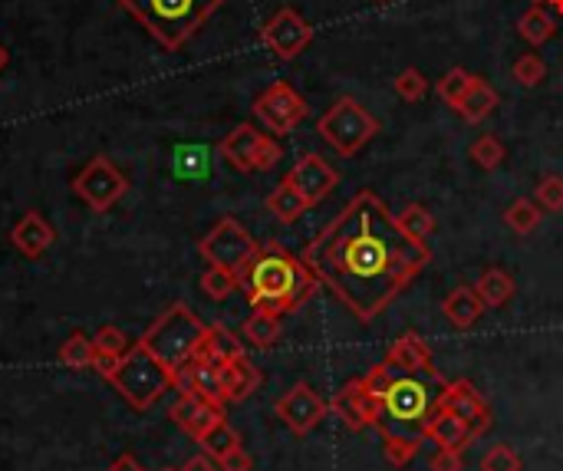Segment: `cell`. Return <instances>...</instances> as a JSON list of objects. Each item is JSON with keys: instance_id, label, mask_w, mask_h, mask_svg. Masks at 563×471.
I'll return each mask as SVG.
<instances>
[{"instance_id": "obj_1", "label": "cell", "mask_w": 563, "mask_h": 471, "mask_svg": "<svg viewBox=\"0 0 563 471\" xmlns=\"http://www.w3.org/2000/svg\"><path fill=\"white\" fill-rule=\"evenodd\" d=\"M303 264L359 323H373L432 264L376 192H359L303 248Z\"/></svg>"}, {"instance_id": "obj_2", "label": "cell", "mask_w": 563, "mask_h": 471, "mask_svg": "<svg viewBox=\"0 0 563 471\" xmlns=\"http://www.w3.org/2000/svg\"><path fill=\"white\" fill-rule=\"evenodd\" d=\"M238 277L251 310L274 313V317L303 307L320 290V280L303 264V257L287 254L280 244H264Z\"/></svg>"}, {"instance_id": "obj_3", "label": "cell", "mask_w": 563, "mask_h": 471, "mask_svg": "<svg viewBox=\"0 0 563 471\" xmlns=\"http://www.w3.org/2000/svg\"><path fill=\"white\" fill-rule=\"evenodd\" d=\"M221 4L224 0H119V7L165 50H182Z\"/></svg>"}, {"instance_id": "obj_4", "label": "cell", "mask_w": 563, "mask_h": 471, "mask_svg": "<svg viewBox=\"0 0 563 471\" xmlns=\"http://www.w3.org/2000/svg\"><path fill=\"white\" fill-rule=\"evenodd\" d=\"M208 323L198 317L195 310H191L188 304H172L165 307L159 317H155L149 323V330L142 333V346L145 350H152L159 360L168 366V369H182L185 363H191V356H195V346L198 340L205 336Z\"/></svg>"}, {"instance_id": "obj_5", "label": "cell", "mask_w": 563, "mask_h": 471, "mask_svg": "<svg viewBox=\"0 0 563 471\" xmlns=\"http://www.w3.org/2000/svg\"><path fill=\"white\" fill-rule=\"evenodd\" d=\"M109 383L135 412H145L175 386V369H168L152 350L135 343L129 346V353H122L119 369L109 376Z\"/></svg>"}, {"instance_id": "obj_6", "label": "cell", "mask_w": 563, "mask_h": 471, "mask_svg": "<svg viewBox=\"0 0 563 471\" xmlns=\"http://www.w3.org/2000/svg\"><path fill=\"white\" fill-rule=\"evenodd\" d=\"M435 402L429 396V386L419 383L415 376H396L382 396V419L376 429H392V432H409V435H425V422H429Z\"/></svg>"}, {"instance_id": "obj_7", "label": "cell", "mask_w": 563, "mask_h": 471, "mask_svg": "<svg viewBox=\"0 0 563 471\" xmlns=\"http://www.w3.org/2000/svg\"><path fill=\"white\" fill-rule=\"evenodd\" d=\"M317 132L326 145H333V149L343 155V159H353L369 139L379 136V122L369 116L353 96H343L320 116Z\"/></svg>"}, {"instance_id": "obj_8", "label": "cell", "mask_w": 563, "mask_h": 471, "mask_svg": "<svg viewBox=\"0 0 563 471\" xmlns=\"http://www.w3.org/2000/svg\"><path fill=\"white\" fill-rule=\"evenodd\" d=\"M261 251V244L251 238V231L241 221L221 218L205 238L198 241V254L205 257L211 267H224V271L241 274L247 264L254 261V254Z\"/></svg>"}, {"instance_id": "obj_9", "label": "cell", "mask_w": 563, "mask_h": 471, "mask_svg": "<svg viewBox=\"0 0 563 471\" xmlns=\"http://www.w3.org/2000/svg\"><path fill=\"white\" fill-rule=\"evenodd\" d=\"M73 192L80 195L89 208L103 215V211H109L122 195L129 192V182H126V175L112 165V159H106V155H93L83 172L73 178Z\"/></svg>"}, {"instance_id": "obj_10", "label": "cell", "mask_w": 563, "mask_h": 471, "mask_svg": "<svg viewBox=\"0 0 563 471\" xmlns=\"http://www.w3.org/2000/svg\"><path fill=\"white\" fill-rule=\"evenodd\" d=\"M254 116L261 119L274 136H290V132L307 119V99L290 83L277 80L254 99Z\"/></svg>"}, {"instance_id": "obj_11", "label": "cell", "mask_w": 563, "mask_h": 471, "mask_svg": "<svg viewBox=\"0 0 563 471\" xmlns=\"http://www.w3.org/2000/svg\"><path fill=\"white\" fill-rule=\"evenodd\" d=\"M274 412L294 435H310L326 416H330V402H326L310 383H297L274 402Z\"/></svg>"}, {"instance_id": "obj_12", "label": "cell", "mask_w": 563, "mask_h": 471, "mask_svg": "<svg viewBox=\"0 0 563 471\" xmlns=\"http://www.w3.org/2000/svg\"><path fill=\"white\" fill-rule=\"evenodd\" d=\"M435 406L452 412V416H458L461 422H468L471 432H475V439H481V435L494 425L488 399H484L481 392L468 383V379H452V383H442V392L435 396Z\"/></svg>"}, {"instance_id": "obj_13", "label": "cell", "mask_w": 563, "mask_h": 471, "mask_svg": "<svg viewBox=\"0 0 563 471\" xmlns=\"http://www.w3.org/2000/svg\"><path fill=\"white\" fill-rule=\"evenodd\" d=\"M261 40L270 53L280 56V60H294V56H300L310 47L313 27L297 14L294 7H280L277 14L261 27Z\"/></svg>"}, {"instance_id": "obj_14", "label": "cell", "mask_w": 563, "mask_h": 471, "mask_svg": "<svg viewBox=\"0 0 563 471\" xmlns=\"http://www.w3.org/2000/svg\"><path fill=\"white\" fill-rule=\"evenodd\" d=\"M330 412L346 425V429L363 432V429H369V425H376L382 419V396L369 389L363 383V376H359L336 392V399L330 402Z\"/></svg>"}, {"instance_id": "obj_15", "label": "cell", "mask_w": 563, "mask_h": 471, "mask_svg": "<svg viewBox=\"0 0 563 471\" xmlns=\"http://www.w3.org/2000/svg\"><path fill=\"white\" fill-rule=\"evenodd\" d=\"M287 182L294 185L297 192L303 195V201L313 208V205H320V201L330 195L336 185H340V175H336V168L326 162L323 155L310 152V155H303L294 168H290Z\"/></svg>"}, {"instance_id": "obj_16", "label": "cell", "mask_w": 563, "mask_h": 471, "mask_svg": "<svg viewBox=\"0 0 563 471\" xmlns=\"http://www.w3.org/2000/svg\"><path fill=\"white\" fill-rule=\"evenodd\" d=\"M386 363L392 369H402L409 376H435V363H432V350L429 343L422 340L419 333H402L399 340L389 343Z\"/></svg>"}, {"instance_id": "obj_17", "label": "cell", "mask_w": 563, "mask_h": 471, "mask_svg": "<svg viewBox=\"0 0 563 471\" xmlns=\"http://www.w3.org/2000/svg\"><path fill=\"white\" fill-rule=\"evenodd\" d=\"M261 139H264V132H257L251 122H241V126H234L228 136L221 139L218 152L234 172H254V159H257V149H261Z\"/></svg>"}, {"instance_id": "obj_18", "label": "cell", "mask_w": 563, "mask_h": 471, "mask_svg": "<svg viewBox=\"0 0 563 471\" xmlns=\"http://www.w3.org/2000/svg\"><path fill=\"white\" fill-rule=\"evenodd\" d=\"M221 386H224V402H244L261 389V369H257L247 353H234L231 360L221 363Z\"/></svg>"}, {"instance_id": "obj_19", "label": "cell", "mask_w": 563, "mask_h": 471, "mask_svg": "<svg viewBox=\"0 0 563 471\" xmlns=\"http://www.w3.org/2000/svg\"><path fill=\"white\" fill-rule=\"evenodd\" d=\"M53 241H56V234L50 224L43 221L40 211H27V215L14 224V231H10V244L24 257H30V261L47 254L53 248Z\"/></svg>"}, {"instance_id": "obj_20", "label": "cell", "mask_w": 563, "mask_h": 471, "mask_svg": "<svg viewBox=\"0 0 563 471\" xmlns=\"http://www.w3.org/2000/svg\"><path fill=\"white\" fill-rule=\"evenodd\" d=\"M425 439L435 442L438 448H448V452H465V448L475 442V432H471L468 422H461L452 412L435 406L429 422H425Z\"/></svg>"}, {"instance_id": "obj_21", "label": "cell", "mask_w": 563, "mask_h": 471, "mask_svg": "<svg viewBox=\"0 0 563 471\" xmlns=\"http://www.w3.org/2000/svg\"><path fill=\"white\" fill-rule=\"evenodd\" d=\"M484 307L481 304V297H478V290L475 287H455L452 294H448L445 300H442V313H445V320L452 323L455 330H471L475 327V323L484 317Z\"/></svg>"}, {"instance_id": "obj_22", "label": "cell", "mask_w": 563, "mask_h": 471, "mask_svg": "<svg viewBox=\"0 0 563 471\" xmlns=\"http://www.w3.org/2000/svg\"><path fill=\"white\" fill-rule=\"evenodd\" d=\"M241 350H244V346L238 343V336H234L228 327H221V323H215V327H208L205 336L198 340L191 363H224V360H231V356L241 353Z\"/></svg>"}, {"instance_id": "obj_23", "label": "cell", "mask_w": 563, "mask_h": 471, "mask_svg": "<svg viewBox=\"0 0 563 471\" xmlns=\"http://www.w3.org/2000/svg\"><path fill=\"white\" fill-rule=\"evenodd\" d=\"M478 297H481V304L488 307V310H501V307H508L511 304V297H514V277L508 271H501V267H488V271H481L478 277Z\"/></svg>"}, {"instance_id": "obj_24", "label": "cell", "mask_w": 563, "mask_h": 471, "mask_svg": "<svg viewBox=\"0 0 563 471\" xmlns=\"http://www.w3.org/2000/svg\"><path fill=\"white\" fill-rule=\"evenodd\" d=\"M382 432V455L392 468H405L419 458L422 445L429 442L425 435H409V432H392V429H379Z\"/></svg>"}, {"instance_id": "obj_25", "label": "cell", "mask_w": 563, "mask_h": 471, "mask_svg": "<svg viewBox=\"0 0 563 471\" xmlns=\"http://www.w3.org/2000/svg\"><path fill=\"white\" fill-rule=\"evenodd\" d=\"M455 109L461 119L475 126V122H484L494 109H498V93H494V86L484 83L481 76H475V83H471V89L461 96V103Z\"/></svg>"}, {"instance_id": "obj_26", "label": "cell", "mask_w": 563, "mask_h": 471, "mask_svg": "<svg viewBox=\"0 0 563 471\" xmlns=\"http://www.w3.org/2000/svg\"><path fill=\"white\" fill-rule=\"evenodd\" d=\"M267 211H270V215H274L280 224H294V221H300L303 215H307L310 205L303 201V195L297 192V188L284 178V182H280L274 192L267 195Z\"/></svg>"}, {"instance_id": "obj_27", "label": "cell", "mask_w": 563, "mask_h": 471, "mask_svg": "<svg viewBox=\"0 0 563 471\" xmlns=\"http://www.w3.org/2000/svg\"><path fill=\"white\" fill-rule=\"evenodd\" d=\"M244 340L254 346V350H270L280 340V317L264 310H254L251 317L244 320Z\"/></svg>"}, {"instance_id": "obj_28", "label": "cell", "mask_w": 563, "mask_h": 471, "mask_svg": "<svg viewBox=\"0 0 563 471\" xmlns=\"http://www.w3.org/2000/svg\"><path fill=\"white\" fill-rule=\"evenodd\" d=\"M517 30H521V37L531 43V47H540V43H547L557 33V20L550 17L540 4H534L531 10H524L521 20H517Z\"/></svg>"}, {"instance_id": "obj_29", "label": "cell", "mask_w": 563, "mask_h": 471, "mask_svg": "<svg viewBox=\"0 0 563 471\" xmlns=\"http://www.w3.org/2000/svg\"><path fill=\"white\" fill-rule=\"evenodd\" d=\"M540 215H544V208H540L537 201L517 198V201H511V208L504 211V224H508L514 234L527 238V234H534L540 228Z\"/></svg>"}, {"instance_id": "obj_30", "label": "cell", "mask_w": 563, "mask_h": 471, "mask_svg": "<svg viewBox=\"0 0 563 471\" xmlns=\"http://www.w3.org/2000/svg\"><path fill=\"white\" fill-rule=\"evenodd\" d=\"M93 360H96V343L86 333H73L60 346V363L66 369H93Z\"/></svg>"}, {"instance_id": "obj_31", "label": "cell", "mask_w": 563, "mask_h": 471, "mask_svg": "<svg viewBox=\"0 0 563 471\" xmlns=\"http://www.w3.org/2000/svg\"><path fill=\"white\" fill-rule=\"evenodd\" d=\"M396 218L402 224V231L409 234V238H415V241H425V238H432V234H435V215L425 205H419V201L405 205L402 215H396Z\"/></svg>"}, {"instance_id": "obj_32", "label": "cell", "mask_w": 563, "mask_h": 471, "mask_svg": "<svg viewBox=\"0 0 563 471\" xmlns=\"http://www.w3.org/2000/svg\"><path fill=\"white\" fill-rule=\"evenodd\" d=\"M201 290L221 304V300H228L234 290H241V277L234 271H224V267H208V271L201 274Z\"/></svg>"}, {"instance_id": "obj_33", "label": "cell", "mask_w": 563, "mask_h": 471, "mask_svg": "<svg viewBox=\"0 0 563 471\" xmlns=\"http://www.w3.org/2000/svg\"><path fill=\"white\" fill-rule=\"evenodd\" d=\"M218 422H224V406H218V402H208V399H201V406L195 409V416L188 419V425H185V435L188 439H195V442H201L205 439V435L215 429Z\"/></svg>"}, {"instance_id": "obj_34", "label": "cell", "mask_w": 563, "mask_h": 471, "mask_svg": "<svg viewBox=\"0 0 563 471\" xmlns=\"http://www.w3.org/2000/svg\"><path fill=\"white\" fill-rule=\"evenodd\" d=\"M198 445L205 448V455H211V458H215V462H221V458L228 455V452H234V448H241V435L231 429L228 419H224V422H218L215 429H211Z\"/></svg>"}, {"instance_id": "obj_35", "label": "cell", "mask_w": 563, "mask_h": 471, "mask_svg": "<svg viewBox=\"0 0 563 471\" xmlns=\"http://www.w3.org/2000/svg\"><path fill=\"white\" fill-rule=\"evenodd\" d=\"M468 159L478 168H484V172H494V168L504 162V145H501L498 136H481V139L471 142Z\"/></svg>"}, {"instance_id": "obj_36", "label": "cell", "mask_w": 563, "mask_h": 471, "mask_svg": "<svg viewBox=\"0 0 563 471\" xmlns=\"http://www.w3.org/2000/svg\"><path fill=\"white\" fill-rule=\"evenodd\" d=\"M471 83H475V73H468V70H461V66H455V70H448L442 80H438V96L445 99L448 106H458L461 103V96L468 93Z\"/></svg>"}, {"instance_id": "obj_37", "label": "cell", "mask_w": 563, "mask_h": 471, "mask_svg": "<svg viewBox=\"0 0 563 471\" xmlns=\"http://www.w3.org/2000/svg\"><path fill=\"white\" fill-rule=\"evenodd\" d=\"M481 471H524V462H521V455H517V448H511L508 442H498L484 452Z\"/></svg>"}, {"instance_id": "obj_38", "label": "cell", "mask_w": 563, "mask_h": 471, "mask_svg": "<svg viewBox=\"0 0 563 471\" xmlns=\"http://www.w3.org/2000/svg\"><path fill=\"white\" fill-rule=\"evenodd\" d=\"M396 93L405 103H422L425 93H429V80L422 76V70H415V66H405V70L396 76Z\"/></svg>"}, {"instance_id": "obj_39", "label": "cell", "mask_w": 563, "mask_h": 471, "mask_svg": "<svg viewBox=\"0 0 563 471\" xmlns=\"http://www.w3.org/2000/svg\"><path fill=\"white\" fill-rule=\"evenodd\" d=\"M544 76H547V66L544 60H540L537 53H524V56H517L514 60V80L521 83V86H540L544 83Z\"/></svg>"}, {"instance_id": "obj_40", "label": "cell", "mask_w": 563, "mask_h": 471, "mask_svg": "<svg viewBox=\"0 0 563 471\" xmlns=\"http://www.w3.org/2000/svg\"><path fill=\"white\" fill-rule=\"evenodd\" d=\"M534 201L544 211H554V215H560V211H563V175H544V178H540Z\"/></svg>"}, {"instance_id": "obj_41", "label": "cell", "mask_w": 563, "mask_h": 471, "mask_svg": "<svg viewBox=\"0 0 563 471\" xmlns=\"http://www.w3.org/2000/svg\"><path fill=\"white\" fill-rule=\"evenodd\" d=\"M93 343H96V350H99V353H112V356L129 353V336L122 333L119 327H112V323H106V327H99V330H96Z\"/></svg>"}, {"instance_id": "obj_42", "label": "cell", "mask_w": 563, "mask_h": 471, "mask_svg": "<svg viewBox=\"0 0 563 471\" xmlns=\"http://www.w3.org/2000/svg\"><path fill=\"white\" fill-rule=\"evenodd\" d=\"M280 159H284V149L274 142V136H264L261 149H257V159H254V172H270Z\"/></svg>"}, {"instance_id": "obj_43", "label": "cell", "mask_w": 563, "mask_h": 471, "mask_svg": "<svg viewBox=\"0 0 563 471\" xmlns=\"http://www.w3.org/2000/svg\"><path fill=\"white\" fill-rule=\"evenodd\" d=\"M392 379H396V376H392V366L382 360V363H376V366L363 376V383L373 389V392H379V396H386V389H389Z\"/></svg>"}, {"instance_id": "obj_44", "label": "cell", "mask_w": 563, "mask_h": 471, "mask_svg": "<svg viewBox=\"0 0 563 471\" xmlns=\"http://www.w3.org/2000/svg\"><path fill=\"white\" fill-rule=\"evenodd\" d=\"M429 471H465V452L438 448V455L429 458Z\"/></svg>"}, {"instance_id": "obj_45", "label": "cell", "mask_w": 563, "mask_h": 471, "mask_svg": "<svg viewBox=\"0 0 563 471\" xmlns=\"http://www.w3.org/2000/svg\"><path fill=\"white\" fill-rule=\"evenodd\" d=\"M218 468L221 471H251L254 468V458L244 452V448H234V452H228L218 462Z\"/></svg>"}, {"instance_id": "obj_46", "label": "cell", "mask_w": 563, "mask_h": 471, "mask_svg": "<svg viewBox=\"0 0 563 471\" xmlns=\"http://www.w3.org/2000/svg\"><path fill=\"white\" fill-rule=\"evenodd\" d=\"M119 360H122V356H112V353H99L96 350V360H93V373H99V376H103V379H109L112 373H116V369H119Z\"/></svg>"}, {"instance_id": "obj_47", "label": "cell", "mask_w": 563, "mask_h": 471, "mask_svg": "<svg viewBox=\"0 0 563 471\" xmlns=\"http://www.w3.org/2000/svg\"><path fill=\"white\" fill-rule=\"evenodd\" d=\"M182 471H221V468H218L215 458L201 452V455H191L188 462H185V468H182Z\"/></svg>"}, {"instance_id": "obj_48", "label": "cell", "mask_w": 563, "mask_h": 471, "mask_svg": "<svg viewBox=\"0 0 563 471\" xmlns=\"http://www.w3.org/2000/svg\"><path fill=\"white\" fill-rule=\"evenodd\" d=\"M106 471H145V468L139 465V458H135V455H129V452H126V455H119L116 462H112V465H109Z\"/></svg>"}, {"instance_id": "obj_49", "label": "cell", "mask_w": 563, "mask_h": 471, "mask_svg": "<svg viewBox=\"0 0 563 471\" xmlns=\"http://www.w3.org/2000/svg\"><path fill=\"white\" fill-rule=\"evenodd\" d=\"M7 63H10V53H7V47H4V43H0V73L7 70Z\"/></svg>"}, {"instance_id": "obj_50", "label": "cell", "mask_w": 563, "mask_h": 471, "mask_svg": "<svg viewBox=\"0 0 563 471\" xmlns=\"http://www.w3.org/2000/svg\"><path fill=\"white\" fill-rule=\"evenodd\" d=\"M547 4H550V7H554V10H557V14L563 17V0H547Z\"/></svg>"}, {"instance_id": "obj_51", "label": "cell", "mask_w": 563, "mask_h": 471, "mask_svg": "<svg viewBox=\"0 0 563 471\" xmlns=\"http://www.w3.org/2000/svg\"><path fill=\"white\" fill-rule=\"evenodd\" d=\"M531 4H547V0H531Z\"/></svg>"}, {"instance_id": "obj_52", "label": "cell", "mask_w": 563, "mask_h": 471, "mask_svg": "<svg viewBox=\"0 0 563 471\" xmlns=\"http://www.w3.org/2000/svg\"><path fill=\"white\" fill-rule=\"evenodd\" d=\"M162 471H182V468H162Z\"/></svg>"}, {"instance_id": "obj_53", "label": "cell", "mask_w": 563, "mask_h": 471, "mask_svg": "<svg viewBox=\"0 0 563 471\" xmlns=\"http://www.w3.org/2000/svg\"><path fill=\"white\" fill-rule=\"evenodd\" d=\"M376 4H386V0H376Z\"/></svg>"}]
</instances>
